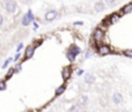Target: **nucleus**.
Listing matches in <instances>:
<instances>
[{"label":"nucleus","instance_id":"0eeeda50","mask_svg":"<svg viewBox=\"0 0 132 112\" xmlns=\"http://www.w3.org/2000/svg\"><path fill=\"white\" fill-rule=\"evenodd\" d=\"M112 101H113L114 104H120L123 101V96L121 94H119V92H114L112 95Z\"/></svg>","mask_w":132,"mask_h":112},{"label":"nucleus","instance_id":"423d86ee","mask_svg":"<svg viewBox=\"0 0 132 112\" xmlns=\"http://www.w3.org/2000/svg\"><path fill=\"white\" fill-rule=\"evenodd\" d=\"M68 52H70L74 58H76V55L80 53V48L78 46H76V45H71L70 48L68 49Z\"/></svg>","mask_w":132,"mask_h":112},{"label":"nucleus","instance_id":"ddd939ff","mask_svg":"<svg viewBox=\"0 0 132 112\" xmlns=\"http://www.w3.org/2000/svg\"><path fill=\"white\" fill-rule=\"evenodd\" d=\"M30 23H31V21H30L28 14L26 13V14L24 15L23 20H22V25H23V26H28V25H30Z\"/></svg>","mask_w":132,"mask_h":112},{"label":"nucleus","instance_id":"4be33fe9","mask_svg":"<svg viewBox=\"0 0 132 112\" xmlns=\"http://www.w3.org/2000/svg\"><path fill=\"white\" fill-rule=\"evenodd\" d=\"M21 70H22V65H21V64H18V65L14 67V71H16V72H21Z\"/></svg>","mask_w":132,"mask_h":112},{"label":"nucleus","instance_id":"20e7f679","mask_svg":"<svg viewBox=\"0 0 132 112\" xmlns=\"http://www.w3.org/2000/svg\"><path fill=\"white\" fill-rule=\"evenodd\" d=\"M98 52H99L100 54H102V55L107 54V53L110 52V47H109L107 44H102V45L99 46V48H98Z\"/></svg>","mask_w":132,"mask_h":112},{"label":"nucleus","instance_id":"f8f14e48","mask_svg":"<svg viewBox=\"0 0 132 112\" xmlns=\"http://www.w3.org/2000/svg\"><path fill=\"white\" fill-rule=\"evenodd\" d=\"M85 81H86L88 84H91V83H93V82L95 81V77H94L93 75H91V74H87V75L85 76Z\"/></svg>","mask_w":132,"mask_h":112},{"label":"nucleus","instance_id":"393cba45","mask_svg":"<svg viewBox=\"0 0 132 112\" xmlns=\"http://www.w3.org/2000/svg\"><path fill=\"white\" fill-rule=\"evenodd\" d=\"M20 57H21V54H20V52H18V53L14 55V58H13V60H12V61H13V62H16V61L20 59Z\"/></svg>","mask_w":132,"mask_h":112},{"label":"nucleus","instance_id":"c756f323","mask_svg":"<svg viewBox=\"0 0 132 112\" xmlns=\"http://www.w3.org/2000/svg\"><path fill=\"white\" fill-rule=\"evenodd\" d=\"M82 73H84V70H78V71H77V75H78V76H80Z\"/></svg>","mask_w":132,"mask_h":112},{"label":"nucleus","instance_id":"4468645a","mask_svg":"<svg viewBox=\"0 0 132 112\" xmlns=\"http://www.w3.org/2000/svg\"><path fill=\"white\" fill-rule=\"evenodd\" d=\"M64 91H65V85H61V86H59V87L56 89L55 94H56V96H59V95H62Z\"/></svg>","mask_w":132,"mask_h":112},{"label":"nucleus","instance_id":"473e14b6","mask_svg":"<svg viewBox=\"0 0 132 112\" xmlns=\"http://www.w3.org/2000/svg\"><path fill=\"white\" fill-rule=\"evenodd\" d=\"M22 112H30L29 110H24V111H22Z\"/></svg>","mask_w":132,"mask_h":112},{"label":"nucleus","instance_id":"1a4fd4ad","mask_svg":"<svg viewBox=\"0 0 132 112\" xmlns=\"http://www.w3.org/2000/svg\"><path fill=\"white\" fill-rule=\"evenodd\" d=\"M122 11L124 14H127V13H130L132 11V3H128L126 4L123 8H122Z\"/></svg>","mask_w":132,"mask_h":112},{"label":"nucleus","instance_id":"39448f33","mask_svg":"<svg viewBox=\"0 0 132 112\" xmlns=\"http://www.w3.org/2000/svg\"><path fill=\"white\" fill-rule=\"evenodd\" d=\"M34 50H35V47L33 45H29L27 46L26 50H25V59H30L33 57L34 54Z\"/></svg>","mask_w":132,"mask_h":112},{"label":"nucleus","instance_id":"dca6fc26","mask_svg":"<svg viewBox=\"0 0 132 112\" xmlns=\"http://www.w3.org/2000/svg\"><path fill=\"white\" fill-rule=\"evenodd\" d=\"M123 54L127 58H132V49H126L123 51Z\"/></svg>","mask_w":132,"mask_h":112},{"label":"nucleus","instance_id":"2eb2a0df","mask_svg":"<svg viewBox=\"0 0 132 112\" xmlns=\"http://www.w3.org/2000/svg\"><path fill=\"white\" fill-rule=\"evenodd\" d=\"M14 72H15V71H14V68H10V69L8 70V72H7L6 76H5V79H9V78L12 76V74H13Z\"/></svg>","mask_w":132,"mask_h":112},{"label":"nucleus","instance_id":"cd10ccee","mask_svg":"<svg viewBox=\"0 0 132 112\" xmlns=\"http://www.w3.org/2000/svg\"><path fill=\"white\" fill-rule=\"evenodd\" d=\"M33 26H34V30H37V29H38V24H37V23L33 22Z\"/></svg>","mask_w":132,"mask_h":112},{"label":"nucleus","instance_id":"a878e982","mask_svg":"<svg viewBox=\"0 0 132 112\" xmlns=\"http://www.w3.org/2000/svg\"><path fill=\"white\" fill-rule=\"evenodd\" d=\"M22 48H23V43H19V45H18V47H16V51L19 52Z\"/></svg>","mask_w":132,"mask_h":112},{"label":"nucleus","instance_id":"9d476101","mask_svg":"<svg viewBox=\"0 0 132 112\" xmlns=\"http://www.w3.org/2000/svg\"><path fill=\"white\" fill-rule=\"evenodd\" d=\"M108 18H109L110 24H114V23H117V22L120 20V15H119L118 13H112L111 15L108 16Z\"/></svg>","mask_w":132,"mask_h":112},{"label":"nucleus","instance_id":"a211bd4d","mask_svg":"<svg viewBox=\"0 0 132 112\" xmlns=\"http://www.w3.org/2000/svg\"><path fill=\"white\" fill-rule=\"evenodd\" d=\"M66 57H67V59L69 60V62H74V60H75V58L70 53V52H66Z\"/></svg>","mask_w":132,"mask_h":112},{"label":"nucleus","instance_id":"f03ea898","mask_svg":"<svg viewBox=\"0 0 132 112\" xmlns=\"http://www.w3.org/2000/svg\"><path fill=\"white\" fill-rule=\"evenodd\" d=\"M4 6H5V9H6L8 12L12 13V12H14V10H15V8H16V3H15L13 0H6Z\"/></svg>","mask_w":132,"mask_h":112},{"label":"nucleus","instance_id":"c85d7f7f","mask_svg":"<svg viewBox=\"0 0 132 112\" xmlns=\"http://www.w3.org/2000/svg\"><path fill=\"white\" fill-rule=\"evenodd\" d=\"M114 1H116V0H105V2H107L108 4H112Z\"/></svg>","mask_w":132,"mask_h":112},{"label":"nucleus","instance_id":"6ab92c4d","mask_svg":"<svg viewBox=\"0 0 132 112\" xmlns=\"http://www.w3.org/2000/svg\"><path fill=\"white\" fill-rule=\"evenodd\" d=\"M11 61H12V59H11V58H8V59H7V60L4 62V64L2 65V69H5V68L8 66V64H9Z\"/></svg>","mask_w":132,"mask_h":112},{"label":"nucleus","instance_id":"aec40b11","mask_svg":"<svg viewBox=\"0 0 132 112\" xmlns=\"http://www.w3.org/2000/svg\"><path fill=\"white\" fill-rule=\"evenodd\" d=\"M27 14H28V16H29L30 21H31V22H34V15H33V13H32V10H31V9H29V10H28Z\"/></svg>","mask_w":132,"mask_h":112},{"label":"nucleus","instance_id":"5701e85b","mask_svg":"<svg viewBox=\"0 0 132 112\" xmlns=\"http://www.w3.org/2000/svg\"><path fill=\"white\" fill-rule=\"evenodd\" d=\"M88 100H89L88 97H86V96H82V97H81V102H82V104L86 105V104L88 103Z\"/></svg>","mask_w":132,"mask_h":112},{"label":"nucleus","instance_id":"9b49d317","mask_svg":"<svg viewBox=\"0 0 132 112\" xmlns=\"http://www.w3.org/2000/svg\"><path fill=\"white\" fill-rule=\"evenodd\" d=\"M104 8H105V5H104L103 2H97V3L95 4V10L98 11V12L104 10Z\"/></svg>","mask_w":132,"mask_h":112},{"label":"nucleus","instance_id":"bb28decb","mask_svg":"<svg viewBox=\"0 0 132 112\" xmlns=\"http://www.w3.org/2000/svg\"><path fill=\"white\" fill-rule=\"evenodd\" d=\"M84 23L82 22H74V26H82Z\"/></svg>","mask_w":132,"mask_h":112},{"label":"nucleus","instance_id":"7ed1b4c3","mask_svg":"<svg viewBox=\"0 0 132 112\" xmlns=\"http://www.w3.org/2000/svg\"><path fill=\"white\" fill-rule=\"evenodd\" d=\"M57 16H58V11H57V10H50V11H47V12L45 13V15H44V17H45V20H46L47 22L54 21L55 18H57Z\"/></svg>","mask_w":132,"mask_h":112},{"label":"nucleus","instance_id":"6e6552de","mask_svg":"<svg viewBox=\"0 0 132 112\" xmlns=\"http://www.w3.org/2000/svg\"><path fill=\"white\" fill-rule=\"evenodd\" d=\"M62 76L64 79H68L70 76H71V68L68 66V67H65L63 72H62Z\"/></svg>","mask_w":132,"mask_h":112},{"label":"nucleus","instance_id":"412c9836","mask_svg":"<svg viewBox=\"0 0 132 112\" xmlns=\"http://www.w3.org/2000/svg\"><path fill=\"white\" fill-rule=\"evenodd\" d=\"M6 88V83L5 81H0V90H4Z\"/></svg>","mask_w":132,"mask_h":112},{"label":"nucleus","instance_id":"b1692460","mask_svg":"<svg viewBox=\"0 0 132 112\" xmlns=\"http://www.w3.org/2000/svg\"><path fill=\"white\" fill-rule=\"evenodd\" d=\"M34 43H35V44H34L33 46H34V47H37L38 45H40V44L42 43V40H37V41H35Z\"/></svg>","mask_w":132,"mask_h":112},{"label":"nucleus","instance_id":"f257e3e1","mask_svg":"<svg viewBox=\"0 0 132 112\" xmlns=\"http://www.w3.org/2000/svg\"><path fill=\"white\" fill-rule=\"evenodd\" d=\"M93 39H94L96 42H101V41L104 39V32H103V30L97 28V29L94 31V33H93Z\"/></svg>","mask_w":132,"mask_h":112},{"label":"nucleus","instance_id":"7c9ffc66","mask_svg":"<svg viewBox=\"0 0 132 112\" xmlns=\"http://www.w3.org/2000/svg\"><path fill=\"white\" fill-rule=\"evenodd\" d=\"M2 23H3V17H2V15L0 14V26L2 25Z\"/></svg>","mask_w":132,"mask_h":112},{"label":"nucleus","instance_id":"f3484780","mask_svg":"<svg viewBox=\"0 0 132 112\" xmlns=\"http://www.w3.org/2000/svg\"><path fill=\"white\" fill-rule=\"evenodd\" d=\"M70 112H80V109H79V107L77 105H74V106H72L70 108Z\"/></svg>","mask_w":132,"mask_h":112},{"label":"nucleus","instance_id":"2f4dec72","mask_svg":"<svg viewBox=\"0 0 132 112\" xmlns=\"http://www.w3.org/2000/svg\"><path fill=\"white\" fill-rule=\"evenodd\" d=\"M89 57H90V52H87V53H86V58H87V59H88V58H89Z\"/></svg>","mask_w":132,"mask_h":112}]
</instances>
